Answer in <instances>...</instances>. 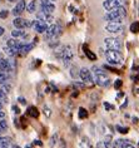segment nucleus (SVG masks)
Instances as JSON below:
<instances>
[{"instance_id":"f257e3e1","label":"nucleus","mask_w":139,"mask_h":148,"mask_svg":"<svg viewBox=\"0 0 139 148\" xmlns=\"http://www.w3.org/2000/svg\"><path fill=\"white\" fill-rule=\"evenodd\" d=\"M91 72H93V74H94V82H95L98 86L108 87L109 84H110L109 77L105 74V72L103 69L99 68V66H93V68H91Z\"/></svg>"},{"instance_id":"f03ea898","label":"nucleus","mask_w":139,"mask_h":148,"mask_svg":"<svg viewBox=\"0 0 139 148\" xmlns=\"http://www.w3.org/2000/svg\"><path fill=\"white\" fill-rule=\"evenodd\" d=\"M127 15V10L124 6H118V8L110 10L104 15V20L107 21H118L122 23V18Z\"/></svg>"},{"instance_id":"7ed1b4c3","label":"nucleus","mask_w":139,"mask_h":148,"mask_svg":"<svg viewBox=\"0 0 139 148\" xmlns=\"http://www.w3.org/2000/svg\"><path fill=\"white\" fill-rule=\"evenodd\" d=\"M105 58L109 64L112 65H120L123 63V55L120 54L119 50H114V49H108L104 51Z\"/></svg>"},{"instance_id":"20e7f679","label":"nucleus","mask_w":139,"mask_h":148,"mask_svg":"<svg viewBox=\"0 0 139 148\" xmlns=\"http://www.w3.org/2000/svg\"><path fill=\"white\" fill-rule=\"evenodd\" d=\"M57 54V57L58 58H60L61 60H63V63L65 65H69L72 63L73 60V58H74V53H73V49H72V47L70 45H67V47H63L61 49L58 51Z\"/></svg>"},{"instance_id":"39448f33","label":"nucleus","mask_w":139,"mask_h":148,"mask_svg":"<svg viewBox=\"0 0 139 148\" xmlns=\"http://www.w3.org/2000/svg\"><path fill=\"white\" fill-rule=\"evenodd\" d=\"M61 33V25L60 23H57V24H53L52 27H49V29L44 33L45 35V39L46 40H52V39H55L60 35Z\"/></svg>"},{"instance_id":"423d86ee","label":"nucleus","mask_w":139,"mask_h":148,"mask_svg":"<svg viewBox=\"0 0 139 148\" xmlns=\"http://www.w3.org/2000/svg\"><path fill=\"white\" fill-rule=\"evenodd\" d=\"M124 29V25L122 23H118V21H109V23L105 25V30L108 33H112V34H119L122 33Z\"/></svg>"},{"instance_id":"0eeeda50","label":"nucleus","mask_w":139,"mask_h":148,"mask_svg":"<svg viewBox=\"0 0 139 148\" xmlns=\"http://www.w3.org/2000/svg\"><path fill=\"white\" fill-rule=\"evenodd\" d=\"M80 78H82L83 83H85V86H93V83H95L93 75H91V72L87 68L80 69Z\"/></svg>"},{"instance_id":"6e6552de","label":"nucleus","mask_w":139,"mask_h":148,"mask_svg":"<svg viewBox=\"0 0 139 148\" xmlns=\"http://www.w3.org/2000/svg\"><path fill=\"white\" fill-rule=\"evenodd\" d=\"M104 45L107 47L108 49H114V50L122 49V42H120L118 38H105Z\"/></svg>"},{"instance_id":"1a4fd4ad","label":"nucleus","mask_w":139,"mask_h":148,"mask_svg":"<svg viewBox=\"0 0 139 148\" xmlns=\"http://www.w3.org/2000/svg\"><path fill=\"white\" fill-rule=\"evenodd\" d=\"M13 24H14V27H15L16 29H25V28L33 27L34 21H29V20H27V19H23V18L16 16L15 19L13 20Z\"/></svg>"},{"instance_id":"9d476101","label":"nucleus","mask_w":139,"mask_h":148,"mask_svg":"<svg viewBox=\"0 0 139 148\" xmlns=\"http://www.w3.org/2000/svg\"><path fill=\"white\" fill-rule=\"evenodd\" d=\"M33 28L36 33H40V34H44L46 30L49 29V25L46 21L44 20H40V19H35L34 20V24H33Z\"/></svg>"},{"instance_id":"9b49d317","label":"nucleus","mask_w":139,"mask_h":148,"mask_svg":"<svg viewBox=\"0 0 139 148\" xmlns=\"http://www.w3.org/2000/svg\"><path fill=\"white\" fill-rule=\"evenodd\" d=\"M40 10L53 14L54 10H55V4H54L52 0H40Z\"/></svg>"},{"instance_id":"f8f14e48","label":"nucleus","mask_w":139,"mask_h":148,"mask_svg":"<svg viewBox=\"0 0 139 148\" xmlns=\"http://www.w3.org/2000/svg\"><path fill=\"white\" fill-rule=\"evenodd\" d=\"M124 0H104L103 1V6L105 10L110 12V10L118 8V6H123Z\"/></svg>"},{"instance_id":"ddd939ff","label":"nucleus","mask_w":139,"mask_h":148,"mask_svg":"<svg viewBox=\"0 0 139 148\" xmlns=\"http://www.w3.org/2000/svg\"><path fill=\"white\" fill-rule=\"evenodd\" d=\"M25 8H27V3H25V0H19V1L16 3V5L14 6V9H13V15H15V16H19L21 13L25 10Z\"/></svg>"},{"instance_id":"4468645a","label":"nucleus","mask_w":139,"mask_h":148,"mask_svg":"<svg viewBox=\"0 0 139 148\" xmlns=\"http://www.w3.org/2000/svg\"><path fill=\"white\" fill-rule=\"evenodd\" d=\"M36 19H40V20L46 21V23H50V21L54 20V18L50 13H45V12H42V10H40V12L36 13Z\"/></svg>"},{"instance_id":"2eb2a0df","label":"nucleus","mask_w":139,"mask_h":148,"mask_svg":"<svg viewBox=\"0 0 139 148\" xmlns=\"http://www.w3.org/2000/svg\"><path fill=\"white\" fill-rule=\"evenodd\" d=\"M6 45L12 47V48H16V49L20 50V48L24 45V43H21L20 40H18L15 38H12V39H8V42H6Z\"/></svg>"},{"instance_id":"dca6fc26","label":"nucleus","mask_w":139,"mask_h":148,"mask_svg":"<svg viewBox=\"0 0 139 148\" xmlns=\"http://www.w3.org/2000/svg\"><path fill=\"white\" fill-rule=\"evenodd\" d=\"M12 35L14 36V38H27L28 36V33L27 30H24V29H16L15 28V30H13L12 32Z\"/></svg>"},{"instance_id":"f3484780","label":"nucleus","mask_w":139,"mask_h":148,"mask_svg":"<svg viewBox=\"0 0 139 148\" xmlns=\"http://www.w3.org/2000/svg\"><path fill=\"white\" fill-rule=\"evenodd\" d=\"M4 53H5V54H8L9 57H15L16 54H19V53H20V50H19V49H16V48L6 47V48H4Z\"/></svg>"},{"instance_id":"a211bd4d","label":"nucleus","mask_w":139,"mask_h":148,"mask_svg":"<svg viewBox=\"0 0 139 148\" xmlns=\"http://www.w3.org/2000/svg\"><path fill=\"white\" fill-rule=\"evenodd\" d=\"M34 47H35V43L34 42L29 43V44H24V45L20 48V54H27V53H29V51H30Z\"/></svg>"},{"instance_id":"6ab92c4d","label":"nucleus","mask_w":139,"mask_h":148,"mask_svg":"<svg viewBox=\"0 0 139 148\" xmlns=\"http://www.w3.org/2000/svg\"><path fill=\"white\" fill-rule=\"evenodd\" d=\"M80 147L82 148H93L89 138H87V137H83L82 138V140H80Z\"/></svg>"},{"instance_id":"aec40b11","label":"nucleus","mask_w":139,"mask_h":148,"mask_svg":"<svg viewBox=\"0 0 139 148\" xmlns=\"http://www.w3.org/2000/svg\"><path fill=\"white\" fill-rule=\"evenodd\" d=\"M27 10H28V13H35V10H36V0H31L30 3L27 5Z\"/></svg>"},{"instance_id":"412c9836","label":"nucleus","mask_w":139,"mask_h":148,"mask_svg":"<svg viewBox=\"0 0 139 148\" xmlns=\"http://www.w3.org/2000/svg\"><path fill=\"white\" fill-rule=\"evenodd\" d=\"M70 75L74 79L78 78V77H80V69H78L75 65H72V68H70Z\"/></svg>"},{"instance_id":"4be33fe9","label":"nucleus","mask_w":139,"mask_h":148,"mask_svg":"<svg viewBox=\"0 0 139 148\" xmlns=\"http://www.w3.org/2000/svg\"><path fill=\"white\" fill-rule=\"evenodd\" d=\"M12 144V138L10 137H0V146H9Z\"/></svg>"},{"instance_id":"5701e85b","label":"nucleus","mask_w":139,"mask_h":148,"mask_svg":"<svg viewBox=\"0 0 139 148\" xmlns=\"http://www.w3.org/2000/svg\"><path fill=\"white\" fill-rule=\"evenodd\" d=\"M28 114L29 116H31L33 118H38L39 112H38V109H36L35 107H29L28 108Z\"/></svg>"},{"instance_id":"b1692460","label":"nucleus","mask_w":139,"mask_h":148,"mask_svg":"<svg viewBox=\"0 0 139 148\" xmlns=\"http://www.w3.org/2000/svg\"><path fill=\"white\" fill-rule=\"evenodd\" d=\"M84 53H85V55L90 59V60H95V59H97V55L94 54L93 51H90V50L88 49V48H87L85 45H84Z\"/></svg>"},{"instance_id":"393cba45","label":"nucleus","mask_w":139,"mask_h":148,"mask_svg":"<svg viewBox=\"0 0 139 148\" xmlns=\"http://www.w3.org/2000/svg\"><path fill=\"white\" fill-rule=\"evenodd\" d=\"M78 116L80 119H85V118L88 117V110L85 108H79L78 110Z\"/></svg>"},{"instance_id":"a878e982","label":"nucleus","mask_w":139,"mask_h":148,"mask_svg":"<svg viewBox=\"0 0 139 148\" xmlns=\"http://www.w3.org/2000/svg\"><path fill=\"white\" fill-rule=\"evenodd\" d=\"M130 32L132 33H139V21H134L130 24Z\"/></svg>"},{"instance_id":"bb28decb","label":"nucleus","mask_w":139,"mask_h":148,"mask_svg":"<svg viewBox=\"0 0 139 148\" xmlns=\"http://www.w3.org/2000/svg\"><path fill=\"white\" fill-rule=\"evenodd\" d=\"M115 128H117V131H118L119 133H122V134H127L128 131H129L127 127H122V125H117Z\"/></svg>"},{"instance_id":"cd10ccee","label":"nucleus","mask_w":139,"mask_h":148,"mask_svg":"<svg viewBox=\"0 0 139 148\" xmlns=\"http://www.w3.org/2000/svg\"><path fill=\"white\" fill-rule=\"evenodd\" d=\"M0 101L1 102H8V97H6V92H4L0 88Z\"/></svg>"},{"instance_id":"c85d7f7f","label":"nucleus","mask_w":139,"mask_h":148,"mask_svg":"<svg viewBox=\"0 0 139 148\" xmlns=\"http://www.w3.org/2000/svg\"><path fill=\"white\" fill-rule=\"evenodd\" d=\"M6 79H8V75H6L5 73H0V84L5 83Z\"/></svg>"},{"instance_id":"c756f323","label":"nucleus","mask_w":139,"mask_h":148,"mask_svg":"<svg viewBox=\"0 0 139 148\" xmlns=\"http://www.w3.org/2000/svg\"><path fill=\"white\" fill-rule=\"evenodd\" d=\"M8 15H9L8 10H0V18H1V19H5V18H8Z\"/></svg>"},{"instance_id":"7c9ffc66","label":"nucleus","mask_w":139,"mask_h":148,"mask_svg":"<svg viewBox=\"0 0 139 148\" xmlns=\"http://www.w3.org/2000/svg\"><path fill=\"white\" fill-rule=\"evenodd\" d=\"M122 80H120V79H117L115 80V82H114V88H115V89H119V88L120 87H122Z\"/></svg>"},{"instance_id":"2f4dec72","label":"nucleus","mask_w":139,"mask_h":148,"mask_svg":"<svg viewBox=\"0 0 139 148\" xmlns=\"http://www.w3.org/2000/svg\"><path fill=\"white\" fill-rule=\"evenodd\" d=\"M73 86H74L75 88H84V87H85V83H78V82H74V83H73Z\"/></svg>"},{"instance_id":"473e14b6","label":"nucleus","mask_w":139,"mask_h":148,"mask_svg":"<svg viewBox=\"0 0 139 148\" xmlns=\"http://www.w3.org/2000/svg\"><path fill=\"white\" fill-rule=\"evenodd\" d=\"M44 114H45L46 117H50V109L48 107H44Z\"/></svg>"},{"instance_id":"72a5a7b5","label":"nucleus","mask_w":139,"mask_h":148,"mask_svg":"<svg viewBox=\"0 0 139 148\" xmlns=\"http://www.w3.org/2000/svg\"><path fill=\"white\" fill-rule=\"evenodd\" d=\"M104 108L107 109V110H112V109H113V106H112V104H109V103H107V102H105V103H104Z\"/></svg>"},{"instance_id":"f704fd0d","label":"nucleus","mask_w":139,"mask_h":148,"mask_svg":"<svg viewBox=\"0 0 139 148\" xmlns=\"http://www.w3.org/2000/svg\"><path fill=\"white\" fill-rule=\"evenodd\" d=\"M13 112L15 113V114H20V109H19V107L13 106Z\"/></svg>"},{"instance_id":"c9c22d12","label":"nucleus","mask_w":139,"mask_h":148,"mask_svg":"<svg viewBox=\"0 0 139 148\" xmlns=\"http://www.w3.org/2000/svg\"><path fill=\"white\" fill-rule=\"evenodd\" d=\"M55 138H58V134H54L52 137V142H50V146H54L55 144Z\"/></svg>"},{"instance_id":"e433bc0d","label":"nucleus","mask_w":139,"mask_h":148,"mask_svg":"<svg viewBox=\"0 0 139 148\" xmlns=\"http://www.w3.org/2000/svg\"><path fill=\"white\" fill-rule=\"evenodd\" d=\"M122 148H134V146H133V144H132V143L129 142V143H127V144H124V146H123Z\"/></svg>"},{"instance_id":"4c0bfd02","label":"nucleus","mask_w":139,"mask_h":148,"mask_svg":"<svg viewBox=\"0 0 139 148\" xmlns=\"http://www.w3.org/2000/svg\"><path fill=\"white\" fill-rule=\"evenodd\" d=\"M18 101H19L20 104H27V101H25V99H24L23 97H20L19 99H18Z\"/></svg>"},{"instance_id":"58836bf2","label":"nucleus","mask_w":139,"mask_h":148,"mask_svg":"<svg viewBox=\"0 0 139 148\" xmlns=\"http://www.w3.org/2000/svg\"><path fill=\"white\" fill-rule=\"evenodd\" d=\"M34 144H38V146H42V142H40L39 139H35V140H34Z\"/></svg>"},{"instance_id":"ea45409f","label":"nucleus","mask_w":139,"mask_h":148,"mask_svg":"<svg viewBox=\"0 0 139 148\" xmlns=\"http://www.w3.org/2000/svg\"><path fill=\"white\" fill-rule=\"evenodd\" d=\"M4 32H5V29L3 28V27H0V35H3V34H4Z\"/></svg>"},{"instance_id":"a19ab883","label":"nucleus","mask_w":139,"mask_h":148,"mask_svg":"<svg viewBox=\"0 0 139 148\" xmlns=\"http://www.w3.org/2000/svg\"><path fill=\"white\" fill-rule=\"evenodd\" d=\"M5 70H4V66L1 65V63H0V73H4Z\"/></svg>"},{"instance_id":"79ce46f5","label":"nucleus","mask_w":139,"mask_h":148,"mask_svg":"<svg viewBox=\"0 0 139 148\" xmlns=\"http://www.w3.org/2000/svg\"><path fill=\"white\" fill-rule=\"evenodd\" d=\"M4 117H5V113L0 110V119H1V118H4Z\"/></svg>"},{"instance_id":"37998d69","label":"nucleus","mask_w":139,"mask_h":148,"mask_svg":"<svg viewBox=\"0 0 139 148\" xmlns=\"http://www.w3.org/2000/svg\"><path fill=\"white\" fill-rule=\"evenodd\" d=\"M0 148H10L9 146H0Z\"/></svg>"},{"instance_id":"c03bdc74","label":"nucleus","mask_w":139,"mask_h":148,"mask_svg":"<svg viewBox=\"0 0 139 148\" xmlns=\"http://www.w3.org/2000/svg\"><path fill=\"white\" fill-rule=\"evenodd\" d=\"M9 3H15V1H18V0H8Z\"/></svg>"},{"instance_id":"a18cd8bd","label":"nucleus","mask_w":139,"mask_h":148,"mask_svg":"<svg viewBox=\"0 0 139 148\" xmlns=\"http://www.w3.org/2000/svg\"><path fill=\"white\" fill-rule=\"evenodd\" d=\"M25 148H31V144H28V146H25Z\"/></svg>"},{"instance_id":"49530a36","label":"nucleus","mask_w":139,"mask_h":148,"mask_svg":"<svg viewBox=\"0 0 139 148\" xmlns=\"http://www.w3.org/2000/svg\"><path fill=\"white\" fill-rule=\"evenodd\" d=\"M3 109V103H0V110Z\"/></svg>"},{"instance_id":"de8ad7c7","label":"nucleus","mask_w":139,"mask_h":148,"mask_svg":"<svg viewBox=\"0 0 139 148\" xmlns=\"http://www.w3.org/2000/svg\"><path fill=\"white\" fill-rule=\"evenodd\" d=\"M12 148H20V147H19V146H13Z\"/></svg>"},{"instance_id":"09e8293b","label":"nucleus","mask_w":139,"mask_h":148,"mask_svg":"<svg viewBox=\"0 0 139 148\" xmlns=\"http://www.w3.org/2000/svg\"><path fill=\"white\" fill-rule=\"evenodd\" d=\"M1 132H4V129H3L1 127H0V133H1Z\"/></svg>"},{"instance_id":"8fccbe9b","label":"nucleus","mask_w":139,"mask_h":148,"mask_svg":"<svg viewBox=\"0 0 139 148\" xmlns=\"http://www.w3.org/2000/svg\"><path fill=\"white\" fill-rule=\"evenodd\" d=\"M52 1H53V3H55V1H57V0H52Z\"/></svg>"},{"instance_id":"3c124183","label":"nucleus","mask_w":139,"mask_h":148,"mask_svg":"<svg viewBox=\"0 0 139 148\" xmlns=\"http://www.w3.org/2000/svg\"><path fill=\"white\" fill-rule=\"evenodd\" d=\"M138 146H139V142H138Z\"/></svg>"},{"instance_id":"603ef678","label":"nucleus","mask_w":139,"mask_h":148,"mask_svg":"<svg viewBox=\"0 0 139 148\" xmlns=\"http://www.w3.org/2000/svg\"><path fill=\"white\" fill-rule=\"evenodd\" d=\"M0 86H1V84H0Z\"/></svg>"}]
</instances>
